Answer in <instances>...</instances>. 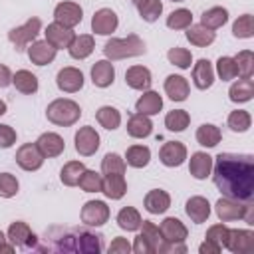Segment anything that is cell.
I'll return each instance as SVG.
<instances>
[{
    "mask_svg": "<svg viewBox=\"0 0 254 254\" xmlns=\"http://www.w3.org/2000/svg\"><path fill=\"white\" fill-rule=\"evenodd\" d=\"M46 117L50 123L58 125V127H71L79 121L81 117V107L79 103H75L73 99L67 97H58L52 103H48L46 107Z\"/></svg>",
    "mask_w": 254,
    "mask_h": 254,
    "instance_id": "cell-3",
    "label": "cell"
},
{
    "mask_svg": "<svg viewBox=\"0 0 254 254\" xmlns=\"http://www.w3.org/2000/svg\"><path fill=\"white\" fill-rule=\"evenodd\" d=\"M131 2H133V4H135V6H139V4H143V2H145V0H131Z\"/></svg>",
    "mask_w": 254,
    "mask_h": 254,
    "instance_id": "cell-60",
    "label": "cell"
},
{
    "mask_svg": "<svg viewBox=\"0 0 254 254\" xmlns=\"http://www.w3.org/2000/svg\"><path fill=\"white\" fill-rule=\"evenodd\" d=\"M83 73H81V69H77V67H73V65H65V67H62L60 71H58V75H56V85H58V89L60 91H64V93H77L81 87H83Z\"/></svg>",
    "mask_w": 254,
    "mask_h": 254,
    "instance_id": "cell-12",
    "label": "cell"
},
{
    "mask_svg": "<svg viewBox=\"0 0 254 254\" xmlns=\"http://www.w3.org/2000/svg\"><path fill=\"white\" fill-rule=\"evenodd\" d=\"M119 26V18L111 8H99L91 16V30L97 36H111Z\"/></svg>",
    "mask_w": 254,
    "mask_h": 254,
    "instance_id": "cell-11",
    "label": "cell"
},
{
    "mask_svg": "<svg viewBox=\"0 0 254 254\" xmlns=\"http://www.w3.org/2000/svg\"><path fill=\"white\" fill-rule=\"evenodd\" d=\"M151 161V149L147 145H131L125 153V163L133 169H143Z\"/></svg>",
    "mask_w": 254,
    "mask_h": 254,
    "instance_id": "cell-38",
    "label": "cell"
},
{
    "mask_svg": "<svg viewBox=\"0 0 254 254\" xmlns=\"http://www.w3.org/2000/svg\"><path fill=\"white\" fill-rule=\"evenodd\" d=\"M107 250H109V254H129L131 252V244L127 242V238L117 236V238L111 240V244H109Z\"/></svg>",
    "mask_w": 254,
    "mask_h": 254,
    "instance_id": "cell-54",
    "label": "cell"
},
{
    "mask_svg": "<svg viewBox=\"0 0 254 254\" xmlns=\"http://www.w3.org/2000/svg\"><path fill=\"white\" fill-rule=\"evenodd\" d=\"M83 20V10L75 2H60L54 8V22H60L67 28H75Z\"/></svg>",
    "mask_w": 254,
    "mask_h": 254,
    "instance_id": "cell-14",
    "label": "cell"
},
{
    "mask_svg": "<svg viewBox=\"0 0 254 254\" xmlns=\"http://www.w3.org/2000/svg\"><path fill=\"white\" fill-rule=\"evenodd\" d=\"M222 81H230L234 77H238V71H236V64H234V58L232 56H220L216 60V71H214Z\"/></svg>",
    "mask_w": 254,
    "mask_h": 254,
    "instance_id": "cell-48",
    "label": "cell"
},
{
    "mask_svg": "<svg viewBox=\"0 0 254 254\" xmlns=\"http://www.w3.org/2000/svg\"><path fill=\"white\" fill-rule=\"evenodd\" d=\"M192 24V12L189 8H177L167 16V28L171 30H187Z\"/></svg>",
    "mask_w": 254,
    "mask_h": 254,
    "instance_id": "cell-44",
    "label": "cell"
},
{
    "mask_svg": "<svg viewBox=\"0 0 254 254\" xmlns=\"http://www.w3.org/2000/svg\"><path fill=\"white\" fill-rule=\"evenodd\" d=\"M165 93L173 101H185L189 97V93H190V85H189V81L183 75L171 73L165 79Z\"/></svg>",
    "mask_w": 254,
    "mask_h": 254,
    "instance_id": "cell-28",
    "label": "cell"
},
{
    "mask_svg": "<svg viewBox=\"0 0 254 254\" xmlns=\"http://www.w3.org/2000/svg\"><path fill=\"white\" fill-rule=\"evenodd\" d=\"M6 240H10V244H14V248L18 246V248H22V250H36L38 248V244H36V240H38V236L30 230V226L26 224V222H22V220H16V222H12L10 226H8V232H6Z\"/></svg>",
    "mask_w": 254,
    "mask_h": 254,
    "instance_id": "cell-7",
    "label": "cell"
},
{
    "mask_svg": "<svg viewBox=\"0 0 254 254\" xmlns=\"http://www.w3.org/2000/svg\"><path fill=\"white\" fill-rule=\"evenodd\" d=\"M95 119H97V123H99L103 129H107V131H115V129L121 125V113H119V109H115V107H111V105L99 107V109L95 111Z\"/></svg>",
    "mask_w": 254,
    "mask_h": 254,
    "instance_id": "cell-39",
    "label": "cell"
},
{
    "mask_svg": "<svg viewBox=\"0 0 254 254\" xmlns=\"http://www.w3.org/2000/svg\"><path fill=\"white\" fill-rule=\"evenodd\" d=\"M163 109V97L153 91V89H147L143 91V95L135 101V111L137 113H143V115H157L159 111Z\"/></svg>",
    "mask_w": 254,
    "mask_h": 254,
    "instance_id": "cell-29",
    "label": "cell"
},
{
    "mask_svg": "<svg viewBox=\"0 0 254 254\" xmlns=\"http://www.w3.org/2000/svg\"><path fill=\"white\" fill-rule=\"evenodd\" d=\"M115 220H117V226L121 230H127V232H137L141 228V222H143V218L135 206H123L117 212Z\"/></svg>",
    "mask_w": 254,
    "mask_h": 254,
    "instance_id": "cell-35",
    "label": "cell"
},
{
    "mask_svg": "<svg viewBox=\"0 0 254 254\" xmlns=\"http://www.w3.org/2000/svg\"><path fill=\"white\" fill-rule=\"evenodd\" d=\"M143 206L149 214H163L171 206V194L163 189H151L143 198Z\"/></svg>",
    "mask_w": 254,
    "mask_h": 254,
    "instance_id": "cell-21",
    "label": "cell"
},
{
    "mask_svg": "<svg viewBox=\"0 0 254 254\" xmlns=\"http://www.w3.org/2000/svg\"><path fill=\"white\" fill-rule=\"evenodd\" d=\"M196 143L200 145V147H206V149H212V147H216L218 143H220V139H222V131L216 127V125H212V123H202L198 129H196Z\"/></svg>",
    "mask_w": 254,
    "mask_h": 254,
    "instance_id": "cell-37",
    "label": "cell"
},
{
    "mask_svg": "<svg viewBox=\"0 0 254 254\" xmlns=\"http://www.w3.org/2000/svg\"><path fill=\"white\" fill-rule=\"evenodd\" d=\"M192 83L200 91L212 87V83H214V67L206 58H200L196 64H192Z\"/></svg>",
    "mask_w": 254,
    "mask_h": 254,
    "instance_id": "cell-20",
    "label": "cell"
},
{
    "mask_svg": "<svg viewBox=\"0 0 254 254\" xmlns=\"http://www.w3.org/2000/svg\"><path fill=\"white\" fill-rule=\"evenodd\" d=\"M44 34H46V40H48L56 50H67L69 44H71L73 38H75L73 28H67V26L60 24V22L48 24L46 30H44Z\"/></svg>",
    "mask_w": 254,
    "mask_h": 254,
    "instance_id": "cell-13",
    "label": "cell"
},
{
    "mask_svg": "<svg viewBox=\"0 0 254 254\" xmlns=\"http://www.w3.org/2000/svg\"><path fill=\"white\" fill-rule=\"evenodd\" d=\"M185 36H187V40H189L192 46H196V48H206V46H210V44L216 40L214 30H208V28H204V26H200V24H190V26L187 28Z\"/></svg>",
    "mask_w": 254,
    "mask_h": 254,
    "instance_id": "cell-31",
    "label": "cell"
},
{
    "mask_svg": "<svg viewBox=\"0 0 254 254\" xmlns=\"http://www.w3.org/2000/svg\"><path fill=\"white\" fill-rule=\"evenodd\" d=\"M20 190V183L12 173H0V196L2 198H12Z\"/></svg>",
    "mask_w": 254,
    "mask_h": 254,
    "instance_id": "cell-51",
    "label": "cell"
},
{
    "mask_svg": "<svg viewBox=\"0 0 254 254\" xmlns=\"http://www.w3.org/2000/svg\"><path fill=\"white\" fill-rule=\"evenodd\" d=\"M79 218L85 226H103L109 220V206L103 200H87L81 206Z\"/></svg>",
    "mask_w": 254,
    "mask_h": 254,
    "instance_id": "cell-10",
    "label": "cell"
},
{
    "mask_svg": "<svg viewBox=\"0 0 254 254\" xmlns=\"http://www.w3.org/2000/svg\"><path fill=\"white\" fill-rule=\"evenodd\" d=\"M103 250V236L85 228H75V252L99 254Z\"/></svg>",
    "mask_w": 254,
    "mask_h": 254,
    "instance_id": "cell-16",
    "label": "cell"
},
{
    "mask_svg": "<svg viewBox=\"0 0 254 254\" xmlns=\"http://www.w3.org/2000/svg\"><path fill=\"white\" fill-rule=\"evenodd\" d=\"M16 163H18V167L22 169V171H28V173H34V171H38V169H42V165H44V155H42V151L38 149V145L36 143H24V145H20L18 147V151H16Z\"/></svg>",
    "mask_w": 254,
    "mask_h": 254,
    "instance_id": "cell-8",
    "label": "cell"
},
{
    "mask_svg": "<svg viewBox=\"0 0 254 254\" xmlns=\"http://www.w3.org/2000/svg\"><path fill=\"white\" fill-rule=\"evenodd\" d=\"M4 242H6V234H4V232H2V230H0V246H2V244H4Z\"/></svg>",
    "mask_w": 254,
    "mask_h": 254,
    "instance_id": "cell-59",
    "label": "cell"
},
{
    "mask_svg": "<svg viewBox=\"0 0 254 254\" xmlns=\"http://www.w3.org/2000/svg\"><path fill=\"white\" fill-rule=\"evenodd\" d=\"M250 200H238V198H230V196H220L214 204V212L222 222H232V220H242L246 214Z\"/></svg>",
    "mask_w": 254,
    "mask_h": 254,
    "instance_id": "cell-5",
    "label": "cell"
},
{
    "mask_svg": "<svg viewBox=\"0 0 254 254\" xmlns=\"http://www.w3.org/2000/svg\"><path fill=\"white\" fill-rule=\"evenodd\" d=\"M125 83L131 87V89H137V91H147L153 83V75H151V69L145 67V65H131L127 71H125Z\"/></svg>",
    "mask_w": 254,
    "mask_h": 254,
    "instance_id": "cell-22",
    "label": "cell"
},
{
    "mask_svg": "<svg viewBox=\"0 0 254 254\" xmlns=\"http://www.w3.org/2000/svg\"><path fill=\"white\" fill-rule=\"evenodd\" d=\"M83 171H85V165L81 161H67L60 171V181L65 187H77Z\"/></svg>",
    "mask_w": 254,
    "mask_h": 254,
    "instance_id": "cell-40",
    "label": "cell"
},
{
    "mask_svg": "<svg viewBox=\"0 0 254 254\" xmlns=\"http://www.w3.org/2000/svg\"><path fill=\"white\" fill-rule=\"evenodd\" d=\"M159 230H161L163 240H165L167 244H179V242H185L187 236H189L187 226H185L179 218H175V216H167V218L159 224Z\"/></svg>",
    "mask_w": 254,
    "mask_h": 254,
    "instance_id": "cell-19",
    "label": "cell"
},
{
    "mask_svg": "<svg viewBox=\"0 0 254 254\" xmlns=\"http://www.w3.org/2000/svg\"><path fill=\"white\" fill-rule=\"evenodd\" d=\"M228 226L226 224H212L208 230H206V240H210V242H214V244H218L220 248H224L226 246V240H228Z\"/></svg>",
    "mask_w": 254,
    "mask_h": 254,
    "instance_id": "cell-52",
    "label": "cell"
},
{
    "mask_svg": "<svg viewBox=\"0 0 254 254\" xmlns=\"http://www.w3.org/2000/svg\"><path fill=\"white\" fill-rule=\"evenodd\" d=\"M226 22H228V10L222 6H212V8L204 10L200 16V26H204L208 30H218Z\"/></svg>",
    "mask_w": 254,
    "mask_h": 254,
    "instance_id": "cell-36",
    "label": "cell"
},
{
    "mask_svg": "<svg viewBox=\"0 0 254 254\" xmlns=\"http://www.w3.org/2000/svg\"><path fill=\"white\" fill-rule=\"evenodd\" d=\"M234 64H236L238 77L252 79V73H254V54L250 50H240L234 56Z\"/></svg>",
    "mask_w": 254,
    "mask_h": 254,
    "instance_id": "cell-43",
    "label": "cell"
},
{
    "mask_svg": "<svg viewBox=\"0 0 254 254\" xmlns=\"http://www.w3.org/2000/svg\"><path fill=\"white\" fill-rule=\"evenodd\" d=\"M159 161L165 167H181L187 161V147L181 141H167L161 149H159Z\"/></svg>",
    "mask_w": 254,
    "mask_h": 254,
    "instance_id": "cell-15",
    "label": "cell"
},
{
    "mask_svg": "<svg viewBox=\"0 0 254 254\" xmlns=\"http://www.w3.org/2000/svg\"><path fill=\"white\" fill-rule=\"evenodd\" d=\"M232 36L238 40H248L254 36V28H252V16L250 14H242L234 20L232 24Z\"/></svg>",
    "mask_w": 254,
    "mask_h": 254,
    "instance_id": "cell-50",
    "label": "cell"
},
{
    "mask_svg": "<svg viewBox=\"0 0 254 254\" xmlns=\"http://www.w3.org/2000/svg\"><path fill=\"white\" fill-rule=\"evenodd\" d=\"M36 145L38 149L42 151V155L46 159H54V157H60L64 151H65V143H64V137L54 133V131H46L42 133L38 139H36Z\"/></svg>",
    "mask_w": 254,
    "mask_h": 254,
    "instance_id": "cell-18",
    "label": "cell"
},
{
    "mask_svg": "<svg viewBox=\"0 0 254 254\" xmlns=\"http://www.w3.org/2000/svg\"><path fill=\"white\" fill-rule=\"evenodd\" d=\"M42 32V20L40 18H28L22 26H16L8 32V40L12 42L16 52H26L28 46L38 38V34Z\"/></svg>",
    "mask_w": 254,
    "mask_h": 254,
    "instance_id": "cell-4",
    "label": "cell"
},
{
    "mask_svg": "<svg viewBox=\"0 0 254 254\" xmlns=\"http://www.w3.org/2000/svg\"><path fill=\"white\" fill-rule=\"evenodd\" d=\"M73 143H75L77 155H81V157H91V155L97 153L99 143H101V137H99V133L95 131V127L83 125V127H79V129L75 131Z\"/></svg>",
    "mask_w": 254,
    "mask_h": 254,
    "instance_id": "cell-6",
    "label": "cell"
},
{
    "mask_svg": "<svg viewBox=\"0 0 254 254\" xmlns=\"http://www.w3.org/2000/svg\"><path fill=\"white\" fill-rule=\"evenodd\" d=\"M139 234L149 242L153 254H163V246H165V240H163V234L159 230V226L151 220H143L141 222V228H139Z\"/></svg>",
    "mask_w": 254,
    "mask_h": 254,
    "instance_id": "cell-34",
    "label": "cell"
},
{
    "mask_svg": "<svg viewBox=\"0 0 254 254\" xmlns=\"http://www.w3.org/2000/svg\"><path fill=\"white\" fill-rule=\"evenodd\" d=\"M153 133V121L149 115L143 113H133L127 119V135L133 139H145Z\"/></svg>",
    "mask_w": 254,
    "mask_h": 254,
    "instance_id": "cell-27",
    "label": "cell"
},
{
    "mask_svg": "<svg viewBox=\"0 0 254 254\" xmlns=\"http://www.w3.org/2000/svg\"><path fill=\"white\" fill-rule=\"evenodd\" d=\"M171 2H185V0H171Z\"/></svg>",
    "mask_w": 254,
    "mask_h": 254,
    "instance_id": "cell-61",
    "label": "cell"
},
{
    "mask_svg": "<svg viewBox=\"0 0 254 254\" xmlns=\"http://www.w3.org/2000/svg\"><path fill=\"white\" fill-rule=\"evenodd\" d=\"M12 85L24 95H34L40 87L38 77L30 69H18L16 73H12Z\"/></svg>",
    "mask_w": 254,
    "mask_h": 254,
    "instance_id": "cell-32",
    "label": "cell"
},
{
    "mask_svg": "<svg viewBox=\"0 0 254 254\" xmlns=\"http://www.w3.org/2000/svg\"><path fill=\"white\" fill-rule=\"evenodd\" d=\"M220 246L218 244H214V242H210V240H204L200 246H198V252L200 254H220Z\"/></svg>",
    "mask_w": 254,
    "mask_h": 254,
    "instance_id": "cell-57",
    "label": "cell"
},
{
    "mask_svg": "<svg viewBox=\"0 0 254 254\" xmlns=\"http://www.w3.org/2000/svg\"><path fill=\"white\" fill-rule=\"evenodd\" d=\"M167 60L177 65L179 69H190L192 65V54L187 50V48H181V46H175L167 52Z\"/></svg>",
    "mask_w": 254,
    "mask_h": 254,
    "instance_id": "cell-47",
    "label": "cell"
},
{
    "mask_svg": "<svg viewBox=\"0 0 254 254\" xmlns=\"http://www.w3.org/2000/svg\"><path fill=\"white\" fill-rule=\"evenodd\" d=\"M93 50H95V40H93L91 34H79V36H75L73 42L67 48V52H69V56L73 60H85V58H89L93 54Z\"/></svg>",
    "mask_w": 254,
    "mask_h": 254,
    "instance_id": "cell-30",
    "label": "cell"
},
{
    "mask_svg": "<svg viewBox=\"0 0 254 254\" xmlns=\"http://www.w3.org/2000/svg\"><path fill=\"white\" fill-rule=\"evenodd\" d=\"M26 54H28V58H30L32 64H36V65H48V64H52L56 60L58 50L48 40H34L28 46Z\"/></svg>",
    "mask_w": 254,
    "mask_h": 254,
    "instance_id": "cell-17",
    "label": "cell"
},
{
    "mask_svg": "<svg viewBox=\"0 0 254 254\" xmlns=\"http://www.w3.org/2000/svg\"><path fill=\"white\" fill-rule=\"evenodd\" d=\"M101 192L111 198V200H119L125 196L127 192V181L123 175L115 173V175H103V183H101Z\"/></svg>",
    "mask_w": 254,
    "mask_h": 254,
    "instance_id": "cell-26",
    "label": "cell"
},
{
    "mask_svg": "<svg viewBox=\"0 0 254 254\" xmlns=\"http://www.w3.org/2000/svg\"><path fill=\"white\" fill-rule=\"evenodd\" d=\"M189 173L196 179V181H204L210 177L212 173V157L204 151H196L190 155L189 161Z\"/></svg>",
    "mask_w": 254,
    "mask_h": 254,
    "instance_id": "cell-25",
    "label": "cell"
},
{
    "mask_svg": "<svg viewBox=\"0 0 254 254\" xmlns=\"http://www.w3.org/2000/svg\"><path fill=\"white\" fill-rule=\"evenodd\" d=\"M147 52L145 42L137 34H129L127 38H111L103 46L105 60L117 62V60H127V58H137Z\"/></svg>",
    "mask_w": 254,
    "mask_h": 254,
    "instance_id": "cell-2",
    "label": "cell"
},
{
    "mask_svg": "<svg viewBox=\"0 0 254 254\" xmlns=\"http://www.w3.org/2000/svg\"><path fill=\"white\" fill-rule=\"evenodd\" d=\"M137 8H139L141 20H145V22H149V24L157 22L159 16L163 14V2H161V0H145V2L139 4Z\"/></svg>",
    "mask_w": 254,
    "mask_h": 254,
    "instance_id": "cell-49",
    "label": "cell"
},
{
    "mask_svg": "<svg viewBox=\"0 0 254 254\" xmlns=\"http://www.w3.org/2000/svg\"><path fill=\"white\" fill-rule=\"evenodd\" d=\"M185 212H187V216H189L194 224H202V222H206L208 216H210V202H208L204 196H200V194L190 196V198L185 202Z\"/></svg>",
    "mask_w": 254,
    "mask_h": 254,
    "instance_id": "cell-23",
    "label": "cell"
},
{
    "mask_svg": "<svg viewBox=\"0 0 254 254\" xmlns=\"http://www.w3.org/2000/svg\"><path fill=\"white\" fill-rule=\"evenodd\" d=\"M10 83H12V71H10V67H8V65L0 64V89L8 87Z\"/></svg>",
    "mask_w": 254,
    "mask_h": 254,
    "instance_id": "cell-56",
    "label": "cell"
},
{
    "mask_svg": "<svg viewBox=\"0 0 254 254\" xmlns=\"http://www.w3.org/2000/svg\"><path fill=\"white\" fill-rule=\"evenodd\" d=\"M131 250H133L135 254H153V250H151L149 242H147L141 234H137V236H135V240H133V244H131Z\"/></svg>",
    "mask_w": 254,
    "mask_h": 254,
    "instance_id": "cell-55",
    "label": "cell"
},
{
    "mask_svg": "<svg viewBox=\"0 0 254 254\" xmlns=\"http://www.w3.org/2000/svg\"><path fill=\"white\" fill-rule=\"evenodd\" d=\"M190 125V115L187 109H173L165 115V127L169 131H175V133H181L185 131L187 127Z\"/></svg>",
    "mask_w": 254,
    "mask_h": 254,
    "instance_id": "cell-41",
    "label": "cell"
},
{
    "mask_svg": "<svg viewBox=\"0 0 254 254\" xmlns=\"http://www.w3.org/2000/svg\"><path fill=\"white\" fill-rule=\"evenodd\" d=\"M101 183H103V175H99L97 171H89L85 169L79 177L77 187L83 192H101Z\"/></svg>",
    "mask_w": 254,
    "mask_h": 254,
    "instance_id": "cell-46",
    "label": "cell"
},
{
    "mask_svg": "<svg viewBox=\"0 0 254 254\" xmlns=\"http://www.w3.org/2000/svg\"><path fill=\"white\" fill-rule=\"evenodd\" d=\"M6 111H8V105H6V101H4V99H0V117H2Z\"/></svg>",
    "mask_w": 254,
    "mask_h": 254,
    "instance_id": "cell-58",
    "label": "cell"
},
{
    "mask_svg": "<svg viewBox=\"0 0 254 254\" xmlns=\"http://www.w3.org/2000/svg\"><path fill=\"white\" fill-rule=\"evenodd\" d=\"M91 81L95 87H109L115 81V67L109 60H99L91 65Z\"/></svg>",
    "mask_w": 254,
    "mask_h": 254,
    "instance_id": "cell-24",
    "label": "cell"
},
{
    "mask_svg": "<svg viewBox=\"0 0 254 254\" xmlns=\"http://www.w3.org/2000/svg\"><path fill=\"white\" fill-rule=\"evenodd\" d=\"M125 169H127V163L121 155L117 153H107L103 159H101V173L103 175H125Z\"/></svg>",
    "mask_w": 254,
    "mask_h": 254,
    "instance_id": "cell-45",
    "label": "cell"
},
{
    "mask_svg": "<svg viewBox=\"0 0 254 254\" xmlns=\"http://www.w3.org/2000/svg\"><path fill=\"white\" fill-rule=\"evenodd\" d=\"M226 125L230 131L234 133H246L252 125V117L246 109H234L228 113V119H226Z\"/></svg>",
    "mask_w": 254,
    "mask_h": 254,
    "instance_id": "cell-42",
    "label": "cell"
},
{
    "mask_svg": "<svg viewBox=\"0 0 254 254\" xmlns=\"http://www.w3.org/2000/svg\"><path fill=\"white\" fill-rule=\"evenodd\" d=\"M224 248L230 250L232 254H250V252H254V232L248 230V228H230Z\"/></svg>",
    "mask_w": 254,
    "mask_h": 254,
    "instance_id": "cell-9",
    "label": "cell"
},
{
    "mask_svg": "<svg viewBox=\"0 0 254 254\" xmlns=\"http://www.w3.org/2000/svg\"><path fill=\"white\" fill-rule=\"evenodd\" d=\"M212 181L222 196L254 198V157L248 153H218L212 157Z\"/></svg>",
    "mask_w": 254,
    "mask_h": 254,
    "instance_id": "cell-1",
    "label": "cell"
},
{
    "mask_svg": "<svg viewBox=\"0 0 254 254\" xmlns=\"http://www.w3.org/2000/svg\"><path fill=\"white\" fill-rule=\"evenodd\" d=\"M16 143V129L0 123V149H10Z\"/></svg>",
    "mask_w": 254,
    "mask_h": 254,
    "instance_id": "cell-53",
    "label": "cell"
},
{
    "mask_svg": "<svg viewBox=\"0 0 254 254\" xmlns=\"http://www.w3.org/2000/svg\"><path fill=\"white\" fill-rule=\"evenodd\" d=\"M228 97L232 103H246L254 97V81L246 79V77H238L230 89H228Z\"/></svg>",
    "mask_w": 254,
    "mask_h": 254,
    "instance_id": "cell-33",
    "label": "cell"
}]
</instances>
